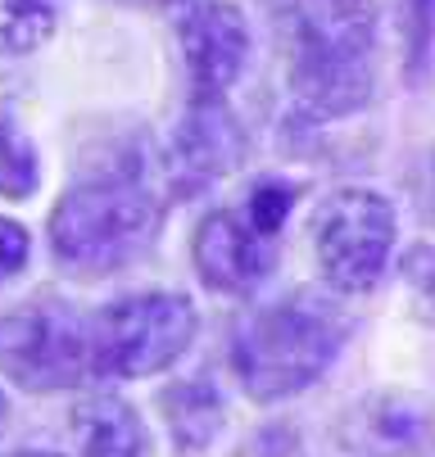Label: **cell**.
<instances>
[{"instance_id":"1","label":"cell","mask_w":435,"mask_h":457,"mask_svg":"<svg viewBox=\"0 0 435 457\" xmlns=\"http://www.w3.org/2000/svg\"><path fill=\"white\" fill-rule=\"evenodd\" d=\"M295 46L290 87L314 113H349L367 100L363 54L377 41V0H277Z\"/></svg>"},{"instance_id":"2","label":"cell","mask_w":435,"mask_h":457,"mask_svg":"<svg viewBox=\"0 0 435 457\" xmlns=\"http://www.w3.org/2000/svg\"><path fill=\"white\" fill-rule=\"evenodd\" d=\"M345 331L349 321L314 295H295L259 308L231 340V367L240 389L255 403L299 395L336 362Z\"/></svg>"},{"instance_id":"3","label":"cell","mask_w":435,"mask_h":457,"mask_svg":"<svg viewBox=\"0 0 435 457\" xmlns=\"http://www.w3.org/2000/svg\"><path fill=\"white\" fill-rule=\"evenodd\" d=\"M159 227L155 195L128 177L73 186L50 213V249L69 272H113L137 258Z\"/></svg>"},{"instance_id":"4","label":"cell","mask_w":435,"mask_h":457,"mask_svg":"<svg viewBox=\"0 0 435 457\" xmlns=\"http://www.w3.org/2000/svg\"><path fill=\"white\" fill-rule=\"evenodd\" d=\"M196 308L181 295H132L91 321V367L96 376L137 380L172 367L196 340Z\"/></svg>"},{"instance_id":"5","label":"cell","mask_w":435,"mask_h":457,"mask_svg":"<svg viewBox=\"0 0 435 457\" xmlns=\"http://www.w3.org/2000/svg\"><path fill=\"white\" fill-rule=\"evenodd\" d=\"M314 245L322 277L340 295H367L381 281L390 249H395V209L381 190L367 186H345L327 195L318 222H314Z\"/></svg>"},{"instance_id":"6","label":"cell","mask_w":435,"mask_h":457,"mask_svg":"<svg viewBox=\"0 0 435 457\" xmlns=\"http://www.w3.org/2000/svg\"><path fill=\"white\" fill-rule=\"evenodd\" d=\"M0 376L23 389H69L91 367V321L64 308H28L0 317Z\"/></svg>"},{"instance_id":"7","label":"cell","mask_w":435,"mask_h":457,"mask_svg":"<svg viewBox=\"0 0 435 457\" xmlns=\"http://www.w3.org/2000/svg\"><path fill=\"white\" fill-rule=\"evenodd\" d=\"M181 32V54H186V73H191L200 96H222L240 69L245 54H250V28H245V14L227 0H205V5H191L177 23Z\"/></svg>"},{"instance_id":"8","label":"cell","mask_w":435,"mask_h":457,"mask_svg":"<svg viewBox=\"0 0 435 457\" xmlns=\"http://www.w3.org/2000/svg\"><path fill=\"white\" fill-rule=\"evenodd\" d=\"M191 258H196L200 281L222 295H250L272 272L268 236H259L250 218H240V213H209L196 227Z\"/></svg>"},{"instance_id":"9","label":"cell","mask_w":435,"mask_h":457,"mask_svg":"<svg viewBox=\"0 0 435 457\" xmlns=\"http://www.w3.org/2000/svg\"><path fill=\"white\" fill-rule=\"evenodd\" d=\"M340 439L358 457H408L435 439V408L413 395H377L345 417Z\"/></svg>"},{"instance_id":"10","label":"cell","mask_w":435,"mask_h":457,"mask_svg":"<svg viewBox=\"0 0 435 457\" xmlns=\"http://www.w3.org/2000/svg\"><path fill=\"white\" fill-rule=\"evenodd\" d=\"M245 159V132L218 96H196L177 122V163L196 177H222Z\"/></svg>"},{"instance_id":"11","label":"cell","mask_w":435,"mask_h":457,"mask_svg":"<svg viewBox=\"0 0 435 457\" xmlns=\"http://www.w3.org/2000/svg\"><path fill=\"white\" fill-rule=\"evenodd\" d=\"M69 430L82 448V457H146V426L141 417L113 399V395H91L73 408Z\"/></svg>"},{"instance_id":"12","label":"cell","mask_w":435,"mask_h":457,"mask_svg":"<svg viewBox=\"0 0 435 457\" xmlns=\"http://www.w3.org/2000/svg\"><path fill=\"white\" fill-rule=\"evenodd\" d=\"M159 412L172 430V439L181 448H209L213 435L222 430V399H218V389L209 380H177L168 385L163 395H159Z\"/></svg>"},{"instance_id":"13","label":"cell","mask_w":435,"mask_h":457,"mask_svg":"<svg viewBox=\"0 0 435 457\" xmlns=\"http://www.w3.org/2000/svg\"><path fill=\"white\" fill-rule=\"evenodd\" d=\"M54 0H0V50L32 54L54 32Z\"/></svg>"},{"instance_id":"14","label":"cell","mask_w":435,"mask_h":457,"mask_svg":"<svg viewBox=\"0 0 435 457\" xmlns=\"http://www.w3.org/2000/svg\"><path fill=\"white\" fill-rule=\"evenodd\" d=\"M37 150L28 145V137L19 132V127L0 122V195L5 200H28V195L37 190Z\"/></svg>"},{"instance_id":"15","label":"cell","mask_w":435,"mask_h":457,"mask_svg":"<svg viewBox=\"0 0 435 457\" xmlns=\"http://www.w3.org/2000/svg\"><path fill=\"white\" fill-rule=\"evenodd\" d=\"M399 277L408 281V295H413V308L435 321V249L431 245H413L399 263Z\"/></svg>"},{"instance_id":"16","label":"cell","mask_w":435,"mask_h":457,"mask_svg":"<svg viewBox=\"0 0 435 457\" xmlns=\"http://www.w3.org/2000/svg\"><path fill=\"white\" fill-rule=\"evenodd\" d=\"M290 204H295V190H290V186H281V181H259L255 195H250V227L272 240V236L281 231Z\"/></svg>"},{"instance_id":"17","label":"cell","mask_w":435,"mask_h":457,"mask_svg":"<svg viewBox=\"0 0 435 457\" xmlns=\"http://www.w3.org/2000/svg\"><path fill=\"white\" fill-rule=\"evenodd\" d=\"M28 249H32L28 245V231L19 222H10V218H0V281H10V277L23 272Z\"/></svg>"},{"instance_id":"18","label":"cell","mask_w":435,"mask_h":457,"mask_svg":"<svg viewBox=\"0 0 435 457\" xmlns=\"http://www.w3.org/2000/svg\"><path fill=\"white\" fill-rule=\"evenodd\" d=\"M295 453H299L295 430H286V426H268V430H259V435L245 439V448H240L236 457H295Z\"/></svg>"},{"instance_id":"19","label":"cell","mask_w":435,"mask_h":457,"mask_svg":"<svg viewBox=\"0 0 435 457\" xmlns=\"http://www.w3.org/2000/svg\"><path fill=\"white\" fill-rule=\"evenodd\" d=\"M404 28H408V46L417 59L435 32V0H404Z\"/></svg>"},{"instance_id":"20","label":"cell","mask_w":435,"mask_h":457,"mask_svg":"<svg viewBox=\"0 0 435 457\" xmlns=\"http://www.w3.org/2000/svg\"><path fill=\"white\" fill-rule=\"evenodd\" d=\"M122 5H177V0H122Z\"/></svg>"},{"instance_id":"21","label":"cell","mask_w":435,"mask_h":457,"mask_svg":"<svg viewBox=\"0 0 435 457\" xmlns=\"http://www.w3.org/2000/svg\"><path fill=\"white\" fill-rule=\"evenodd\" d=\"M5 412H10V408H5V395H0V430H5Z\"/></svg>"},{"instance_id":"22","label":"cell","mask_w":435,"mask_h":457,"mask_svg":"<svg viewBox=\"0 0 435 457\" xmlns=\"http://www.w3.org/2000/svg\"><path fill=\"white\" fill-rule=\"evenodd\" d=\"M14 457H54V453H14Z\"/></svg>"}]
</instances>
